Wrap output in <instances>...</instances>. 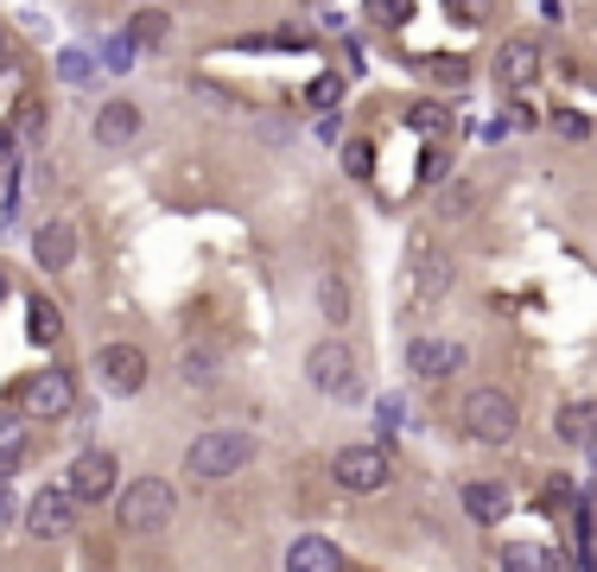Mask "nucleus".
<instances>
[{
    "label": "nucleus",
    "mask_w": 597,
    "mask_h": 572,
    "mask_svg": "<svg viewBox=\"0 0 597 572\" xmlns=\"http://www.w3.org/2000/svg\"><path fill=\"white\" fill-rule=\"evenodd\" d=\"M255 465V439L248 433H198V439L184 445V477L191 484H230L235 470Z\"/></svg>",
    "instance_id": "1"
},
{
    "label": "nucleus",
    "mask_w": 597,
    "mask_h": 572,
    "mask_svg": "<svg viewBox=\"0 0 597 572\" xmlns=\"http://www.w3.org/2000/svg\"><path fill=\"white\" fill-rule=\"evenodd\" d=\"M179 509V496L166 477H134L128 490H115V521L128 528V534H159L166 521Z\"/></svg>",
    "instance_id": "2"
},
{
    "label": "nucleus",
    "mask_w": 597,
    "mask_h": 572,
    "mask_svg": "<svg viewBox=\"0 0 597 572\" xmlns=\"http://www.w3.org/2000/svg\"><path fill=\"white\" fill-rule=\"evenodd\" d=\"M331 477H338V490H350V496L388 490V477H394V452H388V439L343 445L338 458H331Z\"/></svg>",
    "instance_id": "3"
},
{
    "label": "nucleus",
    "mask_w": 597,
    "mask_h": 572,
    "mask_svg": "<svg viewBox=\"0 0 597 572\" xmlns=\"http://www.w3.org/2000/svg\"><path fill=\"white\" fill-rule=\"evenodd\" d=\"M465 433L477 445H509L521 433V407L509 389H470L465 394Z\"/></svg>",
    "instance_id": "4"
},
{
    "label": "nucleus",
    "mask_w": 597,
    "mask_h": 572,
    "mask_svg": "<svg viewBox=\"0 0 597 572\" xmlns=\"http://www.w3.org/2000/svg\"><path fill=\"white\" fill-rule=\"evenodd\" d=\"M306 382H312L318 394H331V401H350L356 394V350L343 338H324L306 350Z\"/></svg>",
    "instance_id": "5"
},
{
    "label": "nucleus",
    "mask_w": 597,
    "mask_h": 572,
    "mask_svg": "<svg viewBox=\"0 0 597 572\" xmlns=\"http://www.w3.org/2000/svg\"><path fill=\"white\" fill-rule=\"evenodd\" d=\"M13 401L26 407V420H64L77 407V375L71 369H39V375H26L13 389Z\"/></svg>",
    "instance_id": "6"
},
{
    "label": "nucleus",
    "mask_w": 597,
    "mask_h": 572,
    "mask_svg": "<svg viewBox=\"0 0 597 572\" xmlns=\"http://www.w3.org/2000/svg\"><path fill=\"white\" fill-rule=\"evenodd\" d=\"M64 490L77 496V509L108 502V496L121 490V465H115V452H103V445L77 452V465H71V477H64Z\"/></svg>",
    "instance_id": "7"
},
{
    "label": "nucleus",
    "mask_w": 597,
    "mask_h": 572,
    "mask_svg": "<svg viewBox=\"0 0 597 572\" xmlns=\"http://www.w3.org/2000/svg\"><path fill=\"white\" fill-rule=\"evenodd\" d=\"M96 382L108 394H140L147 389V350L140 343H103L96 350Z\"/></svg>",
    "instance_id": "8"
},
{
    "label": "nucleus",
    "mask_w": 597,
    "mask_h": 572,
    "mask_svg": "<svg viewBox=\"0 0 597 572\" xmlns=\"http://www.w3.org/2000/svg\"><path fill=\"white\" fill-rule=\"evenodd\" d=\"M26 528L39 541H64V534L77 528V496L64 490V484H57V490H39L26 502Z\"/></svg>",
    "instance_id": "9"
},
{
    "label": "nucleus",
    "mask_w": 597,
    "mask_h": 572,
    "mask_svg": "<svg viewBox=\"0 0 597 572\" xmlns=\"http://www.w3.org/2000/svg\"><path fill=\"white\" fill-rule=\"evenodd\" d=\"M534 77H541V39H502V52H495V83L502 89H534Z\"/></svg>",
    "instance_id": "10"
},
{
    "label": "nucleus",
    "mask_w": 597,
    "mask_h": 572,
    "mask_svg": "<svg viewBox=\"0 0 597 572\" xmlns=\"http://www.w3.org/2000/svg\"><path fill=\"white\" fill-rule=\"evenodd\" d=\"M89 134H96V147L121 153V147H134V140H140V108H134L128 96H115V103H103V108H96Z\"/></svg>",
    "instance_id": "11"
},
{
    "label": "nucleus",
    "mask_w": 597,
    "mask_h": 572,
    "mask_svg": "<svg viewBox=\"0 0 597 572\" xmlns=\"http://www.w3.org/2000/svg\"><path fill=\"white\" fill-rule=\"evenodd\" d=\"M32 255H39L45 274H71V267H77V223H71V216H52L45 230L32 235Z\"/></svg>",
    "instance_id": "12"
},
{
    "label": "nucleus",
    "mask_w": 597,
    "mask_h": 572,
    "mask_svg": "<svg viewBox=\"0 0 597 572\" xmlns=\"http://www.w3.org/2000/svg\"><path fill=\"white\" fill-rule=\"evenodd\" d=\"M407 369L426 375V382H445L465 369V343H445V338H414L407 343Z\"/></svg>",
    "instance_id": "13"
},
{
    "label": "nucleus",
    "mask_w": 597,
    "mask_h": 572,
    "mask_svg": "<svg viewBox=\"0 0 597 572\" xmlns=\"http://www.w3.org/2000/svg\"><path fill=\"white\" fill-rule=\"evenodd\" d=\"M286 572H343V553L324 534H299V541L286 547Z\"/></svg>",
    "instance_id": "14"
},
{
    "label": "nucleus",
    "mask_w": 597,
    "mask_h": 572,
    "mask_svg": "<svg viewBox=\"0 0 597 572\" xmlns=\"http://www.w3.org/2000/svg\"><path fill=\"white\" fill-rule=\"evenodd\" d=\"M559 445H578V452H597V401H566L559 420H553Z\"/></svg>",
    "instance_id": "15"
},
{
    "label": "nucleus",
    "mask_w": 597,
    "mask_h": 572,
    "mask_svg": "<svg viewBox=\"0 0 597 572\" xmlns=\"http://www.w3.org/2000/svg\"><path fill=\"white\" fill-rule=\"evenodd\" d=\"M414 286H419V299H445L451 293V267L439 261V248L426 235H414Z\"/></svg>",
    "instance_id": "16"
},
{
    "label": "nucleus",
    "mask_w": 597,
    "mask_h": 572,
    "mask_svg": "<svg viewBox=\"0 0 597 572\" xmlns=\"http://www.w3.org/2000/svg\"><path fill=\"white\" fill-rule=\"evenodd\" d=\"M465 516L483 521V528H495V521H509V509H515V496L502 490V484H465Z\"/></svg>",
    "instance_id": "17"
},
{
    "label": "nucleus",
    "mask_w": 597,
    "mask_h": 572,
    "mask_svg": "<svg viewBox=\"0 0 597 572\" xmlns=\"http://www.w3.org/2000/svg\"><path fill=\"white\" fill-rule=\"evenodd\" d=\"M26 331H32V343H45V350L64 338V313H57L45 293H32V299H26Z\"/></svg>",
    "instance_id": "18"
},
{
    "label": "nucleus",
    "mask_w": 597,
    "mask_h": 572,
    "mask_svg": "<svg viewBox=\"0 0 597 572\" xmlns=\"http://www.w3.org/2000/svg\"><path fill=\"white\" fill-rule=\"evenodd\" d=\"M318 313H324V325H350V286H343L338 267L318 274Z\"/></svg>",
    "instance_id": "19"
},
{
    "label": "nucleus",
    "mask_w": 597,
    "mask_h": 572,
    "mask_svg": "<svg viewBox=\"0 0 597 572\" xmlns=\"http://www.w3.org/2000/svg\"><path fill=\"white\" fill-rule=\"evenodd\" d=\"M502 572H559V553L534 541H502Z\"/></svg>",
    "instance_id": "20"
},
{
    "label": "nucleus",
    "mask_w": 597,
    "mask_h": 572,
    "mask_svg": "<svg viewBox=\"0 0 597 572\" xmlns=\"http://www.w3.org/2000/svg\"><path fill=\"white\" fill-rule=\"evenodd\" d=\"M407 128H419L426 140H445V134H451V115H445V103H407Z\"/></svg>",
    "instance_id": "21"
},
{
    "label": "nucleus",
    "mask_w": 597,
    "mask_h": 572,
    "mask_svg": "<svg viewBox=\"0 0 597 572\" xmlns=\"http://www.w3.org/2000/svg\"><path fill=\"white\" fill-rule=\"evenodd\" d=\"M166 32H172V20H166L159 7H147V13H134V27H128V45H166Z\"/></svg>",
    "instance_id": "22"
},
{
    "label": "nucleus",
    "mask_w": 597,
    "mask_h": 572,
    "mask_svg": "<svg viewBox=\"0 0 597 572\" xmlns=\"http://www.w3.org/2000/svg\"><path fill=\"white\" fill-rule=\"evenodd\" d=\"M179 375H184V389H210V382H216V357H210V350H184Z\"/></svg>",
    "instance_id": "23"
},
{
    "label": "nucleus",
    "mask_w": 597,
    "mask_h": 572,
    "mask_svg": "<svg viewBox=\"0 0 597 572\" xmlns=\"http://www.w3.org/2000/svg\"><path fill=\"white\" fill-rule=\"evenodd\" d=\"M419 64H426V77L433 83H451V89H465V77H470L465 57H419Z\"/></svg>",
    "instance_id": "24"
},
{
    "label": "nucleus",
    "mask_w": 597,
    "mask_h": 572,
    "mask_svg": "<svg viewBox=\"0 0 597 572\" xmlns=\"http://www.w3.org/2000/svg\"><path fill=\"white\" fill-rule=\"evenodd\" d=\"M369 159H375V147H369L363 134H356V140H343V172H350V179H369V172H375Z\"/></svg>",
    "instance_id": "25"
},
{
    "label": "nucleus",
    "mask_w": 597,
    "mask_h": 572,
    "mask_svg": "<svg viewBox=\"0 0 597 572\" xmlns=\"http://www.w3.org/2000/svg\"><path fill=\"white\" fill-rule=\"evenodd\" d=\"M470 210H477V184H445L439 216H470Z\"/></svg>",
    "instance_id": "26"
},
{
    "label": "nucleus",
    "mask_w": 597,
    "mask_h": 572,
    "mask_svg": "<svg viewBox=\"0 0 597 572\" xmlns=\"http://www.w3.org/2000/svg\"><path fill=\"white\" fill-rule=\"evenodd\" d=\"M0 452H26V414L0 407Z\"/></svg>",
    "instance_id": "27"
},
{
    "label": "nucleus",
    "mask_w": 597,
    "mask_h": 572,
    "mask_svg": "<svg viewBox=\"0 0 597 572\" xmlns=\"http://www.w3.org/2000/svg\"><path fill=\"white\" fill-rule=\"evenodd\" d=\"M369 13H375V27H407L414 0H369Z\"/></svg>",
    "instance_id": "28"
},
{
    "label": "nucleus",
    "mask_w": 597,
    "mask_h": 572,
    "mask_svg": "<svg viewBox=\"0 0 597 572\" xmlns=\"http://www.w3.org/2000/svg\"><path fill=\"white\" fill-rule=\"evenodd\" d=\"M338 96H343V71H324V77L306 89V103H312V108H331Z\"/></svg>",
    "instance_id": "29"
},
{
    "label": "nucleus",
    "mask_w": 597,
    "mask_h": 572,
    "mask_svg": "<svg viewBox=\"0 0 597 572\" xmlns=\"http://www.w3.org/2000/svg\"><path fill=\"white\" fill-rule=\"evenodd\" d=\"M553 134H566V140H585V134H591V121H585L578 108H553Z\"/></svg>",
    "instance_id": "30"
},
{
    "label": "nucleus",
    "mask_w": 597,
    "mask_h": 572,
    "mask_svg": "<svg viewBox=\"0 0 597 572\" xmlns=\"http://www.w3.org/2000/svg\"><path fill=\"white\" fill-rule=\"evenodd\" d=\"M566 502H572V484H566V477H553V484L541 490V509H546V516H559Z\"/></svg>",
    "instance_id": "31"
},
{
    "label": "nucleus",
    "mask_w": 597,
    "mask_h": 572,
    "mask_svg": "<svg viewBox=\"0 0 597 572\" xmlns=\"http://www.w3.org/2000/svg\"><path fill=\"white\" fill-rule=\"evenodd\" d=\"M419 179H426V184L445 179V140H433V147H426V166H419Z\"/></svg>",
    "instance_id": "32"
},
{
    "label": "nucleus",
    "mask_w": 597,
    "mask_h": 572,
    "mask_svg": "<svg viewBox=\"0 0 597 572\" xmlns=\"http://www.w3.org/2000/svg\"><path fill=\"white\" fill-rule=\"evenodd\" d=\"M375 420H382V433H394V426H401V420H407V407H401V401H394V394H382V401H375Z\"/></svg>",
    "instance_id": "33"
},
{
    "label": "nucleus",
    "mask_w": 597,
    "mask_h": 572,
    "mask_svg": "<svg viewBox=\"0 0 597 572\" xmlns=\"http://www.w3.org/2000/svg\"><path fill=\"white\" fill-rule=\"evenodd\" d=\"M103 71H134V45L128 39H115V45H108V64Z\"/></svg>",
    "instance_id": "34"
},
{
    "label": "nucleus",
    "mask_w": 597,
    "mask_h": 572,
    "mask_svg": "<svg viewBox=\"0 0 597 572\" xmlns=\"http://www.w3.org/2000/svg\"><path fill=\"white\" fill-rule=\"evenodd\" d=\"M445 7H451L458 20H483V13H490V0H445Z\"/></svg>",
    "instance_id": "35"
},
{
    "label": "nucleus",
    "mask_w": 597,
    "mask_h": 572,
    "mask_svg": "<svg viewBox=\"0 0 597 572\" xmlns=\"http://www.w3.org/2000/svg\"><path fill=\"white\" fill-rule=\"evenodd\" d=\"M13 465H20V452H0V484L13 477Z\"/></svg>",
    "instance_id": "36"
},
{
    "label": "nucleus",
    "mask_w": 597,
    "mask_h": 572,
    "mask_svg": "<svg viewBox=\"0 0 597 572\" xmlns=\"http://www.w3.org/2000/svg\"><path fill=\"white\" fill-rule=\"evenodd\" d=\"M0 299H7V267H0Z\"/></svg>",
    "instance_id": "37"
},
{
    "label": "nucleus",
    "mask_w": 597,
    "mask_h": 572,
    "mask_svg": "<svg viewBox=\"0 0 597 572\" xmlns=\"http://www.w3.org/2000/svg\"><path fill=\"white\" fill-rule=\"evenodd\" d=\"M0 57H7V32H0Z\"/></svg>",
    "instance_id": "38"
}]
</instances>
